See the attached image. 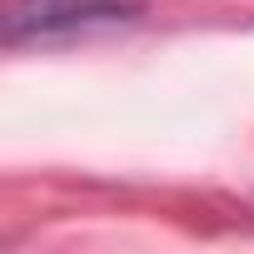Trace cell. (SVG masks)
Wrapping results in <instances>:
<instances>
[{"label":"cell","mask_w":254,"mask_h":254,"mask_svg":"<svg viewBox=\"0 0 254 254\" xmlns=\"http://www.w3.org/2000/svg\"><path fill=\"white\" fill-rule=\"evenodd\" d=\"M150 0H10L5 10V45H70L105 30H125L145 15Z\"/></svg>","instance_id":"cell-1"}]
</instances>
